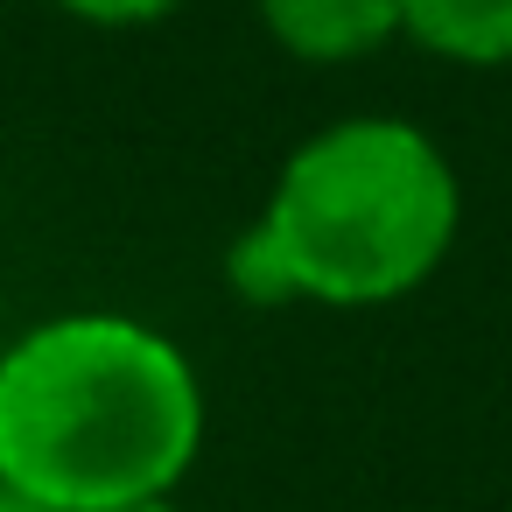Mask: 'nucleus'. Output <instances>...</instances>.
I'll return each mask as SVG.
<instances>
[{"label":"nucleus","mask_w":512,"mask_h":512,"mask_svg":"<svg viewBox=\"0 0 512 512\" xmlns=\"http://www.w3.org/2000/svg\"><path fill=\"white\" fill-rule=\"evenodd\" d=\"M400 36L456 71H512V0H400Z\"/></svg>","instance_id":"4"},{"label":"nucleus","mask_w":512,"mask_h":512,"mask_svg":"<svg viewBox=\"0 0 512 512\" xmlns=\"http://www.w3.org/2000/svg\"><path fill=\"white\" fill-rule=\"evenodd\" d=\"M43 8L71 15L85 29H155V22H169L183 8V0H43Z\"/></svg>","instance_id":"5"},{"label":"nucleus","mask_w":512,"mask_h":512,"mask_svg":"<svg viewBox=\"0 0 512 512\" xmlns=\"http://www.w3.org/2000/svg\"><path fill=\"white\" fill-rule=\"evenodd\" d=\"M0 512H43V505H29L22 491H8V484H0Z\"/></svg>","instance_id":"6"},{"label":"nucleus","mask_w":512,"mask_h":512,"mask_svg":"<svg viewBox=\"0 0 512 512\" xmlns=\"http://www.w3.org/2000/svg\"><path fill=\"white\" fill-rule=\"evenodd\" d=\"M260 29L281 57L337 71V64H365L400 36V0H253Z\"/></svg>","instance_id":"3"},{"label":"nucleus","mask_w":512,"mask_h":512,"mask_svg":"<svg viewBox=\"0 0 512 512\" xmlns=\"http://www.w3.org/2000/svg\"><path fill=\"white\" fill-rule=\"evenodd\" d=\"M456 232L463 176L442 141L400 113H351L288 148L225 281L260 309H386L435 281Z\"/></svg>","instance_id":"2"},{"label":"nucleus","mask_w":512,"mask_h":512,"mask_svg":"<svg viewBox=\"0 0 512 512\" xmlns=\"http://www.w3.org/2000/svg\"><path fill=\"white\" fill-rule=\"evenodd\" d=\"M120 512H190V505H176V498H148V505H120Z\"/></svg>","instance_id":"7"},{"label":"nucleus","mask_w":512,"mask_h":512,"mask_svg":"<svg viewBox=\"0 0 512 512\" xmlns=\"http://www.w3.org/2000/svg\"><path fill=\"white\" fill-rule=\"evenodd\" d=\"M204 449L190 351L120 309H71L0 344V484L43 512L176 498Z\"/></svg>","instance_id":"1"}]
</instances>
